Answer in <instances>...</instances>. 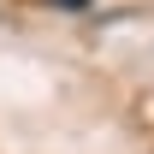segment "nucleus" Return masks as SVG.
Listing matches in <instances>:
<instances>
[{"label":"nucleus","instance_id":"1","mask_svg":"<svg viewBox=\"0 0 154 154\" xmlns=\"http://www.w3.org/2000/svg\"><path fill=\"white\" fill-rule=\"evenodd\" d=\"M48 6H59V12H89L95 0H48Z\"/></svg>","mask_w":154,"mask_h":154}]
</instances>
